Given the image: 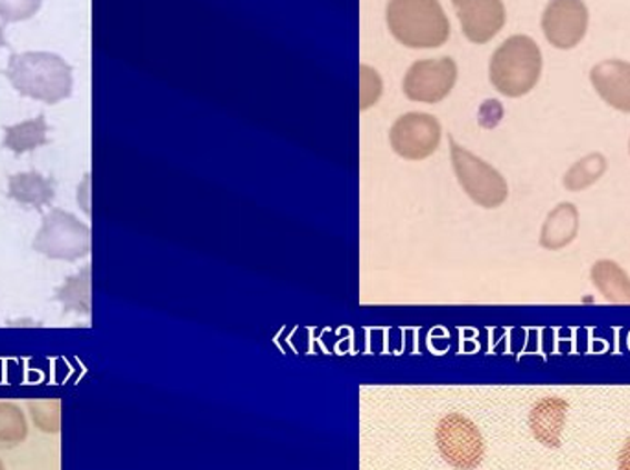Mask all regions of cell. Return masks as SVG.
Instances as JSON below:
<instances>
[{
    "mask_svg": "<svg viewBox=\"0 0 630 470\" xmlns=\"http://www.w3.org/2000/svg\"><path fill=\"white\" fill-rule=\"evenodd\" d=\"M6 77L22 97L39 102H61L72 94V67L52 52H24L11 56Z\"/></svg>",
    "mask_w": 630,
    "mask_h": 470,
    "instance_id": "cell-1",
    "label": "cell"
},
{
    "mask_svg": "<svg viewBox=\"0 0 630 470\" xmlns=\"http://www.w3.org/2000/svg\"><path fill=\"white\" fill-rule=\"evenodd\" d=\"M386 19L394 39L408 49H437L450 38L439 0H389Z\"/></svg>",
    "mask_w": 630,
    "mask_h": 470,
    "instance_id": "cell-2",
    "label": "cell"
},
{
    "mask_svg": "<svg viewBox=\"0 0 630 470\" xmlns=\"http://www.w3.org/2000/svg\"><path fill=\"white\" fill-rule=\"evenodd\" d=\"M492 86L509 98L533 91L542 74V52L528 36H512L498 47L489 67Z\"/></svg>",
    "mask_w": 630,
    "mask_h": 470,
    "instance_id": "cell-3",
    "label": "cell"
},
{
    "mask_svg": "<svg viewBox=\"0 0 630 470\" xmlns=\"http://www.w3.org/2000/svg\"><path fill=\"white\" fill-rule=\"evenodd\" d=\"M91 229L86 223L63 209H52L43 218L33 249L47 259L76 262L91 253Z\"/></svg>",
    "mask_w": 630,
    "mask_h": 470,
    "instance_id": "cell-4",
    "label": "cell"
},
{
    "mask_svg": "<svg viewBox=\"0 0 630 470\" xmlns=\"http://www.w3.org/2000/svg\"><path fill=\"white\" fill-rule=\"evenodd\" d=\"M450 150L459 184L472 201L486 209L500 207L509 196V187L503 176L496 168L490 167L489 162L470 153L467 148L459 147L452 137H450Z\"/></svg>",
    "mask_w": 630,
    "mask_h": 470,
    "instance_id": "cell-5",
    "label": "cell"
},
{
    "mask_svg": "<svg viewBox=\"0 0 630 470\" xmlns=\"http://www.w3.org/2000/svg\"><path fill=\"white\" fill-rule=\"evenodd\" d=\"M437 447L448 466L458 470H474L486 458V441L480 428L461 413H448L437 424Z\"/></svg>",
    "mask_w": 630,
    "mask_h": 470,
    "instance_id": "cell-6",
    "label": "cell"
},
{
    "mask_svg": "<svg viewBox=\"0 0 630 470\" xmlns=\"http://www.w3.org/2000/svg\"><path fill=\"white\" fill-rule=\"evenodd\" d=\"M389 142L397 156L420 161L439 148L441 124L428 113L402 114L389 131Z\"/></svg>",
    "mask_w": 630,
    "mask_h": 470,
    "instance_id": "cell-7",
    "label": "cell"
},
{
    "mask_svg": "<svg viewBox=\"0 0 630 470\" xmlns=\"http://www.w3.org/2000/svg\"><path fill=\"white\" fill-rule=\"evenodd\" d=\"M458 66L452 58L417 61L404 78V94L413 102L437 103L452 92Z\"/></svg>",
    "mask_w": 630,
    "mask_h": 470,
    "instance_id": "cell-8",
    "label": "cell"
},
{
    "mask_svg": "<svg viewBox=\"0 0 630 470\" xmlns=\"http://www.w3.org/2000/svg\"><path fill=\"white\" fill-rule=\"evenodd\" d=\"M542 30L557 49H573L587 36V4L582 0H551L542 16Z\"/></svg>",
    "mask_w": 630,
    "mask_h": 470,
    "instance_id": "cell-9",
    "label": "cell"
},
{
    "mask_svg": "<svg viewBox=\"0 0 630 470\" xmlns=\"http://www.w3.org/2000/svg\"><path fill=\"white\" fill-rule=\"evenodd\" d=\"M464 36L483 44L500 33L506 24V6L501 0H452Z\"/></svg>",
    "mask_w": 630,
    "mask_h": 470,
    "instance_id": "cell-10",
    "label": "cell"
},
{
    "mask_svg": "<svg viewBox=\"0 0 630 470\" xmlns=\"http://www.w3.org/2000/svg\"><path fill=\"white\" fill-rule=\"evenodd\" d=\"M590 80L610 108L630 113V63L621 60L601 61L590 72Z\"/></svg>",
    "mask_w": 630,
    "mask_h": 470,
    "instance_id": "cell-11",
    "label": "cell"
},
{
    "mask_svg": "<svg viewBox=\"0 0 630 470\" xmlns=\"http://www.w3.org/2000/svg\"><path fill=\"white\" fill-rule=\"evenodd\" d=\"M568 410H570L568 400L559 397L540 399L529 411V428L534 439L544 447L559 449L562 444V430Z\"/></svg>",
    "mask_w": 630,
    "mask_h": 470,
    "instance_id": "cell-12",
    "label": "cell"
},
{
    "mask_svg": "<svg viewBox=\"0 0 630 470\" xmlns=\"http://www.w3.org/2000/svg\"><path fill=\"white\" fill-rule=\"evenodd\" d=\"M8 196L21 206L32 207L41 211L49 207L56 198V181L44 178L43 173L21 172L8 179Z\"/></svg>",
    "mask_w": 630,
    "mask_h": 470,
    "instance_id": "cell-13",
    "label": "cell"
},
{
    "mask_svg": "<svg viewBox=\"0 0 630 470\" xmlns=\"http://www.w3.org/2000/svg\"><path fill=\"white\" fill-rule=\"evenodd\" d=\"M579 233V211L571 203H560L546 218L540 233V246L559 251L570 246Z\"/></svg>",
    "mask_w": 630,
    "mask_h": 470,
    "instance_id": "cell-14",
    "label": "cell"
},
{
    "mask_svg": "<svg viewBox=\"0 0 630 470\" xmlns=\"http://www.w3.org/2000/svg\"><path fill=\"white\" fill-rule=\"evenodd\" d=\"M593 284L607 301L630 304V277L612 260H598L590 271Z\"/></svg>",
    "mask_w": 630,
    "mask_h": 470,
    "instance_id": "cell-15",
    "label": "cell"
},
{
    "mask_svg": "<svg viewBox=\"0 0 630 470\" xmlns=\"http://www.w3.org/2000/svg\"><path fill=\"white\" fill-rule=\"evenodd\" d=\"M4 148L21 156V153L33 152L36 148L44 147L49 139V124L43 114L36 119L24 120L21 124L8 126L6 128Z\"/></svg>",
    "mask_w": 630,
    "mask_h": 470,
    "instance_id": "cell-16",
    "label": "cell"
},
{
    "mask_svg": "<svg viewBox=\"0 0 630 470\" xmlns=\"http://www.w3.org/2000/svg\"><path fill=\"white\" fill-rule=\"evenodd\" d=\"M54 301L63 304L66 313L91 316V266L76 276L67 277V281L56 290Z\"/></svg>",
    "mask_w": 630,
    "mask_h": 470,
    "instance_id": "cell-17",
    "label": "cell"
},
{
    "mask_svg": "<svg viewBox=\"0 0 630 470\" xmlns=\"http://www.w3.org/2000/svg\"><path fill=\"white\" fill-rule=\"evenodd\" d=\"M28 438L27 416L13 402H0V449H16Z\"/></svg>",
    "mask_w": 630,
    "mask_h": 470,
    "instance_id": "cell-18",
    "label": "cell"
},
{
    "mask_svg": "<svg viewBox=\"0 0 630 470\" xmlns=\"http://www.w3.org/2000/svg\"><path fill=\"white\" fill-rule=\"evenodd\" d=\"M607 170V159L601 153L582 157L564 176V187L571 192H579L596 183Z\"/></svg>",
    "mask_w": 630,
    "mask_h": 470,
    "instance_id": "cell-19",
    "label": "cell"
},
{
    "mask_svg": "<svg viewBox=\"0 0 630 470\" xmlns=\"http://www.w3.org/2000/svg\"><path fill=\"white\" fill-rule=\"evenodd\" d=\"M36 427L44 433H58L61 430V402L56 399H39L30 402Z\"/></svg>",
    "mask_w": 630,
    "mask_h": 470,
    "instance_id": "cell-20",
    "label": "cell"
},
{
    "mask_svg": "<svg viewBox=\"0 0 630 470\" xmlns=\"http://www.w3.org/2000/svg\"><path fill=\"white\" fill-rule=\"evenodd\" d=\"M43 0H0V19L4 22H21L38 13Z\"/></svg>",
    "mask_w": 630,
    "mask_h": 470,
    "instance_id": "cell-21",
    "label": "cell"
},
{
    "mask_svg": "<svg viewBox=\"0 0 630 470\" xmlns=\"http://www.w3.org/2000/svg\"><path fill=\"white\" fill-rule=\"evenodd\" d=\"M360 80H361V91H360V109L366 111V109L371 108L378 102V98L382 94V80L378 77V72L371 67L361 66L360 67Z\"/></svg>",
    "mask_w": 630,
    "mask_h": 470,
    "instance_id": "cell-22",
    "label": "cell"
},
{
    "mask_svg": "<svg viewBox=\"0 0 630 470\" xmlns=\"http://www.w3.org/2000/svg\"><path fill=\"white\" fill-rule=\"evenodd\" d=\"M618 467H620V470H630V439H627V443L623 444V449L618 456Z\"/></svg>",
    "mask_w": 630,
    "mask_h": 470,
    "instance_id": "cell-23",
    "label": "cell"
},
{
    "mask_svg": "<svg viewBox=\"0 0 630 470\" xmlns=\"http://www.w3.org/2000/svg\"><path fill=\"white\" fill-rule=\"evenodd\" d=\"M6 44L4 30L0 27V49H4Z\"/></svg>",
    "mask_w": 630,
    "mask_h": 470,
    "instance_id": "cell-24",
    "label": "cell"
},
{
    "mask_svg": "<svg viewBox=\"0 0 630 470\" xmlns=\"http://www.w3.org/2000/svg\"><path fill=\"white\" fill-rule=\"evenodd\" d=\"M0 470H6L4 463H2V461H0Z\"/></svg>",
    "mask_w": 630,
    "mask_h": 470,
    "instance_id": "cell-25",
    "label": "cell"
}]
</instances>
